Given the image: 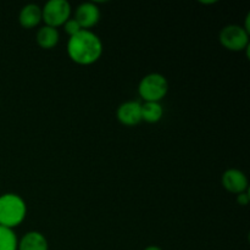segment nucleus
Segmentation results:
<instances>
[{"instance_id": "f257e3e1", "label": "nucleus", "mask_w": 250, "mask_h": 250, "mask_svg": "<svg viewBox=\"0 0 250 250\" xmlns=\"http://www.w3.org/2000/svg\"><path fill=\"white\" fill-rule=\"evenodd\" d=\"M67 53L71 60L78 65H92L103 54V43L92 31L83 29L76 36L70 37Z\"/></svg>"}, {"instance_id": "f03ea898", "label": "nucleus", "mask_w": 250, "mask_h": 250, "mask_svg": "<svg viewBox=\"0 0 250 250\" xmlns=\"http://www.w3.org/2000/svg\"><path fill=\"white\" fill-rule=\"evenodd\" d=\"M27 214L24 200L14 193L0 195V226L12 229L22 224Z\"/></svg>"}, {"instance_id": "7ed1b4c3", "label": "nucleus", "mask_w": 250, "mask_h": 250, "mask_svg": "<svg viewBox=\"0 0 250 250\" xmlns=\"http://www.w3.org/2000/svg\"><path fill=\"white\" fill-rule=\"evenodd\" d=\"M168 82L160 73H149L139 82L138 92L144 102L160 103L167 94Z\"/></svg>"}, {"instance_id": "20e7f679", "label": "nucleus", "mask_w": 250, "mask_h": 250, "mask_svg": "<svg viewBox=\"0 0 250 250\" xmlns=\"http://www.w3.org/2000/svg\"><path fill=\"white\" fill-rule=\"evenodd\" d=\"M71 6L66 0H50L42 9V20L45 26L58 28L70 19Z\"/></svg>"}, {"instance_id": "39448f33", "label": "nucleus", "mask_w": 250, "mask_h": 250, "mask_svg": "<svg viewBox=\"0 0 250 250\" xmlns=\"http://www.w3.org/2000/svg\"><path fill=\"white\" fill-rule=\"evenodd\" d=\"M220 43L231 51H241L249 48V33L241 26L229 24L220 32Z\"/></svg>"}, {"instance_id": "423d86ee", "label": "nucleus", "mask_w": 250, "mask_h": 250, "mask_svg": "<svg viewBox=\"0 0 250 250\" xmlns=\"http://www.w3.org/2000/svg\"><path fill=\"white\" fill-rule=\"evenodd\" d=\"M73 19L80 23L82 29H88L94 27L100 20V10L93 2H83L76 10Z\"/></svg>"}, {"instance_id": "0eeeda50", "label": "nucleus", "mask_w": 250, "mask_h": 250, "mask_svg": "<svg viewBox=\"0 0 250 250\" xmlns=\"http://www.w3.org/2000/svg\"><path fill=\"white\" fill-rule=\"evenodd\" d=\"M222 185L229 193L238 195L248 189V178L241 170L229 168L222 176Z\"/></svg>"}, {"instance_id": "6e6552de", "label": "nucleus", "mask_w": 250, "mask_h": 250, "mask_svg": "<svg viewBox=\"0 0 250 250\" xmlns=\"http://www.w3.org/2000/svg\"><path fill=\"white\" fill-rule=\"evenodd\" d=\"M142 104L138 102H126L117 109V119L125 126H136L142 121Z\"/></svg>"}, {"instance_id": "1a4fd4ad", "label": "nucleus", "mask_w": 250, "mask_h": 250, "mask_svg": "<svg viewBox=\"0 0 250 250\" xmlns=\"http://www.w3.org/2000/svg\"><path fill=\"white\" fill-rule=\"evenodd\" d=\"M17 250H49L45 237L36 231L28 232L17 243Z\"/></svg>"}, {"instance_id": "9d476101", "label": "nucleus", "mask_w": 250, "mask_h": 250, "mask_svg": "<svg viewBox=\"0 0 250 250\" xmlns=\"http://www.w3.org/2000/svg\"><path fill=\"white\" fill-rule=\"evenodd\" d=\"M19 21L23 28H34L42 21V9L36 4L26 5L22 7L21 12H20Z\"/></svg>"}, {"instance_id": "9b49d317", "label": "nucleus", "mask_w": 250, "mask_h": 250, "mask_svg": "<svg viewBox=\"0 0 250 250\" xmlns=\"http://www.w3.org/2000/svg\"><path fill=\"white\" fill-rule=\"evenodd\" d=\"M59 32L53 27L44 26L37 33V43L43 49H53L59 43Z\"/></svg>"}, {"instance_id": "f8f14e48", "label": "nucleus", "mask_w": 250, "mask_h": 250, "mask_svg": "<svg viewBox=\"0 0 250 250\" xmlns=\"http://www.w3.org/2000/svg\"><path fill=\"white\" fill-rule=\"evenodd\" d=\"M141 112L143 121L148 122V124H156L163 117L164 110L160 103L146 102L144 104H142Z\"/></svg>"}, {"instance_id": "ddd939ff", "label": "nucleus", "mask_w": 250, "mask_h": 250, "mask_svg": "<svg viewBox=\"0 0 250 250\" xmlns=\"http://www.w3.org/2000/svg\"><path fill=\"white\" fill-rule=\"evenodd\" d=\"M17 239L14 229L0 226V250H17Z\"/></svg>"}, {"instance_id": "4468645a", "label": "nucleus", "mask_w": 250, "mask_h": 250, "mask_svg": "<svg viewBox=\"0 0 250 250\" xmlns=\"http://www.w3.org/2000/svg\"><path fill=\"white\" fill-rule=\"evenodd\" d=\"M63 28H65V32L70 37L76 36V34L80 33L81 31H83L82 27L80 26V23H78L75 19H68L67 21L65 22V24H63Z\"/></svg>"}, {"instance_id": "2eb2a0df", "label": "nucleus", "mask_w": 250, "mask_h": 250, "mask_svg": "<svg viewBox=\"0 0 250 250\" xmlns=\"http://www.w3.org/2000/svg\"><path fill=\"white\" fill-rule=\"evenodd\" d=\"M237 203H238L239 205H243V207H246V205H248L249 203V194L248 193H241V194L237 195Z\"/></svg>"}, {"instance_id": "dca6fc26", "label": "nucleus", "mask_w": 250, "mask_h": 250, "mask_svg": "<svg viewBox=\"0 0 250 250\" xmlns=\"http://www.w3.org/2000/svg\"><path fill=\"white\" fill-rule=\"evenodd\" d=\"M144 250H163L160 247H156V246H150V247H146Z\"/></svg>"}, {"instance_id": "f3484780", "label": "nucleus", "mask_w": 250, "mask_h": 250, "mask_svg": "<svg viewBox=\"0 0 250 250\" xmlns=\"http://www.w3.org/2000/svg\"><path fill=\"white\" fill-rule=\"evenodd\" d=\"M202 4H214L215 1H200Z\"/></svg>"}]
</instances>
